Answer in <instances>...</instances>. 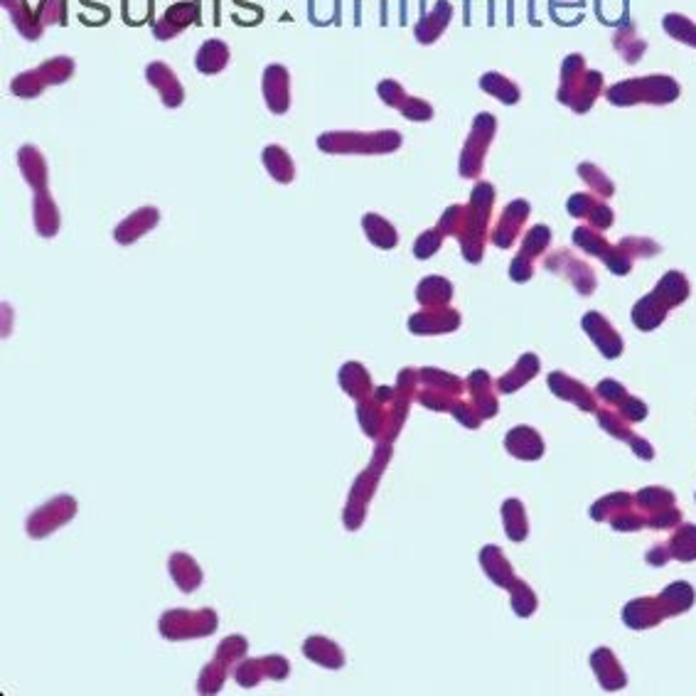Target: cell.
Segmentation results:
<instances>
[{"label":"cell","instance_id":"obj_14","mask_svg":"<svg viewBox=\"0 0 696 696\" xmlns=\"http://www.w3.org/2000/svg\"><path fill=\"white\" fill-rule=\"evenodd\" d=\"M160 219V212L156 207H143L136 209L126 222H121L116 227V232H114V239L118 244H133V241L143 237V234H148Z\"/></svg>","mask_w":696,"mask_h":696},{"label":"cell","instance_id":"obj_20","mask_svg":"<svg viewBox=\"0 0 696 696\" xmlns=\"http://www.w3.org/2000/svg\"><path fill=\"white\" fill-rule=\"evenodd\" d=\"M303 652L310 662L320 664V667H330V670H340L345 664V657H342L340 647L330 642L328 638H310L303 645Z\"/></svg>","mask_w":696,"mask_h":696},{"label":"cell","instance_id":"obj_2","mask_svg":"<svg viewBox=\"0 0 696 696\" xmlns=\"http://www.w3.org/2000/svg\"><path fill=\"white\" fill-rule=\"evenodd\" d=\"M603 92V75L586 66L580 55H569L561 66L559 101L571 106L576 114H586Z\"/></svg>","mask_w":696,"mask_h":696},{"label":"cell","instance_id":"obj_22","mask_svg":"<svg viewBox=\"0 0 696 696\" xmlns=\"http://www.w3.org/2000/svg\"><path fill=\"white\" fill-rule=\"evenodd\" d=\"M613 45H615V52H618L628 65H635V62H638L647 50V42L635 33V25L620 27V30L615 33Z\"/></svg>","mask_w":696,"mask_h":696},{"label":"cell","instance_id":"obj_3","mask_svg":"<svg viewBox=\"0 0 696 696\" xmlns=\"http://www.w3.org/2000/svg\"><path fill=\"white\" fill-rule=\"evenodd\" d=\"M680 84L671 76L652 75L613 84L605 96L615 106H635V104H657L660 106V104H671V101L680 99Z\"/></svg>","mask_w":696,"mask_h":696},{"label":"cell","instance_id":"obj_35","mask_svg":"<svg viewBox=\"0 0 696 696\" xmlns=\"http://www.w3.org/2000/svg\"><path fill=\"white\" fill-rule=\"evenodd\" d=\"M579 173L583 175V177H586V180H589V183L593 185V187H598V190H603L605 195H610V192H613V187H610V183H608V180H605V175L598 173V170H596V167H593V166H580V167H579Z\"/></svg>","mask_w":696,"mask_h":696},{"label":"cell","instance_id":"obj_11","mask_svg":"<svg viewBox=\"0 0 696 696\" xmlns=\"http://www.w3.org/2000/svg\"><path fill=\"white\" fill-rule=\"evenodd\" d=\"M264 99L271 114L281 116L290 108V75L283 65L266 66L264 72Z\"/></svg>","mask_w":696,"mask_h":696},{"label":"cell","instance_id":"obj_34","mask_svg":"<svg viewBox=\"0 0 696 696\" xmlns=\"http://www.w3.org/2000/svg\"><path fill=\"white\" fill-rule=\"evenodd\" d=\"M264 662V671L266 677H271V680H286L288 677V662L283 660V657H264L261 660Z\"/></svg>","mask_w":696,"mask_h":696},{"label":"cell","instance_id":"obj_8","mask_svg":"<svg viewBox=\"0 0 696 696\" xmlns=\"http://www.w3.org/2000/svg\"><path fill=\"white\" fill-rule=\"evenodd\" d=\"M377 92H379V99L384 101L387 106L401 111L409 121H431L433 118L431 104H426L423 99H416V96H409V94L404 92V86H401L397 79H384V82H379Z\"/></svg>","mask_w":696,"mask_h":696},{"label":"cell","instance_id":"obj_25","mask_svg":"<svg viewBox=\"0 0 696 696\" xmlns=\"http://www.w3.org/2000/svg\"><path fill=\"white\" fill-rule=\"evenodd\" d=\"M362 227H365L367 237H369V241H372L374 247H379V249H394V247H397V241H398L397 229H394L384 217L365 215Z\"/></svg>","mask_w":696,"mask_h":696},{"label":"cell","instance_id":"obj_19","mask_svg":"<svg viewBox=\"0 0 696 696\" xmlns=\"http://www.w3.org/2000/svg\"><path fill=\"white\" fill-rule=\"evenodd\" d=\"M35 229L42 237H55L59 229V212L50 190L35 192Z\"/></svg>","mask_w":696,"mask_h":696},{"label":"cell","instance_id":"obj_10","mask_svg":"<svg viewBox=\"0 0 696 696\" xmlns=\"http://www.w3.org/2000/svg\"><path fill=\"white\" fill-rule=\"evenodd\" d=\"M199 17V3L195 0H180L173 3L170 8L160 15V20L153 25V35L158 40H173L175 35L185 33L192 23H197Z\"/></svg>","mask_w":696,"mask_h":696},{"label":"cell","instance_id":"obj_17","mask_svg":"<svg viewBox=\"0 0 696 696\" xmlns=\"http://www.w3.org/2000/svg\"><path fill=\"white\" fill-rule=\"evenodd\" d=\"M229 65V47L227 42L222 40H207L197 50V57H195V66L202 75H219Z\"/></svg>","mask_w":696,"mask_h":696},{"label":"cell","instance_id":"obj_7","mask_svg":"<svg viewBox=\"0 0 696 696\" xmlns=\"http://www.w3.org/2000/svg\"><path fill=\"white\" fill-rule=\"evenodd\" d=\"M217 628V615L212 610H170L160 620V632L167 640H185V638H205L212 635Z\"/></svg>","mask_w":696,"mask_h":696},{"label":"cell","instance_id":"obj_23","mask_svg":"<svg viewBox=\"0 0 696 696\" xmlns=\"http://www.w3.org/2000/svg\"><path fill=\"white\" fill-rule=\"evenodd\" d=\"M170 573H173L175 583L185 590V593H192V590L197 589L199 583H202V571H199V566L192 561L190 556L185 554H175L170 559Z\"/></svg>","mask_w":696,"mask_h":696},{"label":"cell","instance_id":"obj_9","mask_svg":"<svg viewBox=\"0 0 696 696\" xmlns=\"http://www.w3.org/2000/svg\"><path fill=\"white\" fill-rule=\"evenodd\" d=\"M75 499L72 498H55L50 505L40 507L37 512L30 517V522H27V531L33 534V537H47L52 531L57 530L59 524L69 522L72 517H75Z\"/></svg>","mask_w":696,"mask_h":696},{"label":"cell","instance_id":"obj_16","mask_svg":"<svg viewBox=\"0 0 696 696\" xmlns=\"http://www.w3.org/2000/svg\"><path fill=\"white\" fill-rule=\"evenodd\" d=\"M3 5H5V10L10 13V17H13L17 30L23 33V37L37 40V37L45 33V27H47L45 17H42L40 13H33V10L27 8V0H3Z\"/></svg>","mask_w":696,"mask_h":696},{"label":"cell","instance_id":"obj_1","mask_svg":"<svg viewBox=\"0 0 696 696\" xmlns=\"http://www.w3.org/2000/svg\"><path fill=\"white\" fill-rule=\"evenodd\" d=\"M492 202H495L492 185L480 183L475 185L468 207H458L456 205V207L448 209L443 219H440V232L458 234L460 237V244H463L468 261H480L482 258V247H485V232H488Z\"/></svg>","mask_w":696,"mask_h":696},{"label":"cell","instance_id":"obj_18","mask_svg":"<svg viewBox=\"0 0 696 696\" xmlns=\"http://www.w3.org/2000/svg\"><path fill=\"white\" fill-rule=\"evenodd\" d=\"M17 163H20V170L25 175L27 185L37 190H47V166H45V158L42 153L35 146H25L17 153Z\"/></svg>","mask_w":696,"mask_h":696},{"label":"cell","instance_id":"obj_12","mask_svg":"<svg viewBox=\"0 0 696 696\" xmlns=\"http://www.w3.org/2000/svg\"><path fill=\"white\" fill-rule=\"evenodd\" d=\"M146 79L160 94V99L167 108H177L185 101L183 84L166 62H150L148 69H146Z\"/></svg>","mask_w":696,"mask_h":696},{"label":"cell","instance_id":"obj_21","mask_svg":"<svg viewBox=\"0 0 696 696\" xmlns=\"http://www.w3.org/2000/svg\"><path fill=\"white\" fill-rule=\"evenodd\" d=\"M480 89L482 92H488L489 96H495L507 106H512L519 101V86L512 82V79H507L505 75H499V72H488V75L480 76Z\"/></svg>","mask_w":696,"mask_h":696},{"label":"cell","instance_id":"obj_29","mask_svg":"<svg viewBox=\"0 0 696 696\" xmlns=\"http://www.w3.org/2000/svg\"><path fill=\"white\" fill-rule=\"evenodd\" d=\"M419 298L423 303H443V300L450 298V283L443 281V278H426L419 286Z\"/></svg>","mask_w":696,"mask_h":696},{"label":"cell","instance_id":"obj_26","mask_svg":"<svg viewBox=\"0 0 696 696\" xmlns=\"http://www.w3.org/2000/svg\"><path fill=\"white\" fill-rule=\"evenodd\" d=\"M340 384L349 397H355V398L365 397L367 391H369V377H367L365 367L355 365V362H349V365L342 367Z\"/></svg>","mask_w":696,"mask_h":696},{"label":"cell","instance_id":"obj_32","mask_svg":"<svg viewBox=\"0 0 696 696\" xmlns=\"http://www.w3.org/2000/svg\"><path fill=\"white\" fill-rule=\"evenodd\" d=\"M244 652H247V640L237 638V635H234V638L224 640L222 647H219V652H217V660H219V662H224V664H232V662H237V660H239Z\"/></svg>","mask_w":696,"mask_h":696},{"label":"cell","instance_id":"obj_24","mask_svg":"<svg viewBox=\"0 0 696 696\" xmlns=\"http://www.w3.org/2000/svg\"><path fill=\"white\" fill-rule=\"evenodd\" d=\"M264 166L266 170L271 173V177H274L276 183L288 185L290 180L296 177V166H293V160H290L288 153H286L283 148H278V146H268V148L264 150Z\"/></svg>","mask_w":696,"mask_h":696},{"label":"cell","instance_id":"obj_13","mask_svg":"<svg viewBox=\"0 0 696 696\" xmlns=\"http://www.w3.org/2000/svg\"><path fill=\"white\" fill-rule=\"evenodd\" d=\"M527 215H530V205H527L524 199L512 202V205L502 212V219H499L498 229H495V234H492V241H495L498 247H502V249L512 247L514 239H517V234H519V229H522Z\"/></svg>","mask_w":696,"mask_h":696},{"label":"cell","instance_id":"obj_4","mask_svg":"<svg viewBox=\"0 0 696 696\" xmlns=\"http://www.w3.org/2000/svg\"><path fill=\"white\" fill-rule=\"evenodd\" d=\"M401 146L398 131H330L318 138V148L335 156H377V153H394Z\"/></svg>","mask_w":696,"mask_h":696},{"label":"cell","instance_id":"obj_33","mask_svg":"<svg viewBox=\"0 0 696 696\" xmlns=\"http://www.w3.org/2000/svg\"><path fill=\"white\" fill-rule=\"evenodd\" d=\"M264 677H266V671L261 660H251V662L241 664L239 671H237V680H239L241 687H254V684L264 680Z\"/></svg>","mask_w":696,"mask_h":696},{"label":"cell","instance_id":"obj_28","mask_svg":"<svg viewBox=\"0 0 696 696\" xmlns=\"http://www.w3.org/2000/svg\"><path fill=\"white\" fill-rule=\"evenodd\" d=\"M549 229L547 227H534L527 237H524V247L522 251H519V257L517 258H522V261H531V258L537 257V254H541V251L547 249V244H549Z\"/></svg>","mask_w":696,"mask_h":696},{"label":"cell","instance_id":"obj_6","mask_svg":"<svg viewBox=\"0 0 696 696\" xmlns=\"http://www.w3.org/2000/svg\"><path fill=\"white\" fill-rule=\"evenodd\" d=\"M495 131H498V121L492 114L482 111L475 116L473 131H470V138L465 141L463 156H460V175L463 177H478L482 173V160H485V153H488Z\"/></svg>","mask_w":696,"mask_h":696},{"label":"cell","instance_id":"obj_5","mask_svg":"<svg viewBox=\"0 0 696 696\" xmlns=\"http://www.w3.org/2000/svg\"><path fill=\"white\" fill-rule=\"evenodd\" d=\"M75 75V59L72 57H52L45 65L35 66L30 72L17 75L10 82V92L20 96V99H35L40 96L47 86H57V84L69 82V76Z\"/></svg>","mask_w":696,"mask_h":696},{"label":"cell","instance_id":"obj_31","mask_svg":"<svg viewBox=\"0 0 696 696\" xmlns=\"http://www.w3.org/2000/svg\"><path fill=\"white\" fill-rule=\"evenodd\" d=\"M440 241H443V232H440V229H429V232H423L414 247L416 257L429 258L431 254H436V251L440 249Z\"/></svg>","mask_w":696,"mask_h":696},{"label":"cell","instance_id":"obj_27","mask_svg":"<svg viewBox=\"0 0 696 696\" xmlns=\"http://www.w3.org/2000/svg\"><path fill=\"white\" fill-rule=\"evenodd\" d=\"M664 30L674 37V40L684 42L689 47H696V25L689 20L687 15H680V13H667L662 17Z\"/></svg>","mask_w":696,"mask_h":696},{"label":"cell","instance_id":"obj_15","mask_svg":"<svg viewBox=\"0 0 696 696\" xmlns=\"http://www.w3.org/2000/svg\"><path fill=\"white\" fill-rule=\"evenodd\" d=\"M450 17H453V5H450L448 0H439L436 8H433L429 15H423L421 23L416 25V40L421 42V45L436 42L448 27V23H450Z\"/></svg>","mask_w":696,"mask_h":696},{"label":"cell","instance_id":"obj_30","mask_svg":"<svg viewBox=\"0 0 696 696\" xmlns=\"http://www.w3.org/2000/svg\"><path fill=\"white\" fill-rule=\"evenodd\" d=\"M224 667H227V664L219 662V660L207 664L205 671H202V677H199V691H205V694L219 691L224 684V677H227V674H224Z\"/></svg>","mask_w":696,"mask_h":696}]
</instances>
